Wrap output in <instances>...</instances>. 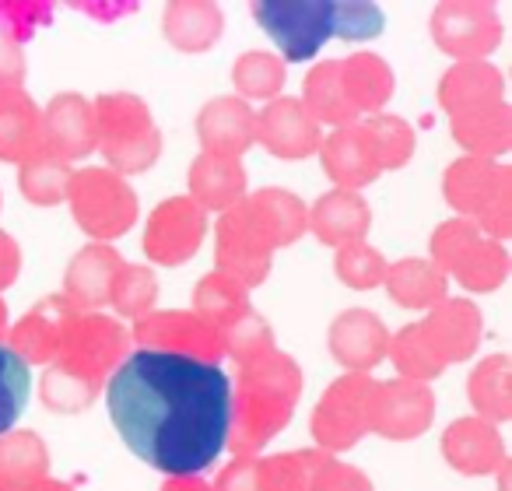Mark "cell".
<instances>
[{
	"mask_svg": "<svg viewBox=\"0 0 512 491\" xmlns=\"http://www.w3.org/2000/svg\"><path fill=\"white\" fill-rule=\"evenodd\" d=\"M221 344H225V355H232L239 365H249L267 351H274V330L264 316L249 309L232 327L221 330Z\"/></svg>",
	"mask_w": 512,
	"mask_h": 491,
	"instance_id": "obj_44",
	"label": "cell"
},
{
	"mask_svg": "<svg viewBox=\"0 0 512 491\" xmlns=\"http://www.w3.org/2000/svg\"><path fill=\"white\" fill-rule=\"evenodd\" d=\"M432 264L446 278L460 281L467 292H495L509 274V253L474 221L449 218L432 235Z\"/></svg>",
	"mask_w": 512,
	"mask_h": 491,
	"instance_id": "obj_7",
	"label": "cell"
},
{
	"mask_svg": "<svg viewBox=\"0 0 512 491\" xmlns=\"http://www.w3.org/2000/svg\"><path fill=\"white\" fill-rule=\"evenodd\" d=\"M386 267H390V264H386V257L379 250H372L365 239L341 246V250H337V257H334V274L348 288H358V292L383 285Z\"/></svg>",
	"mask_w": 512,
	"mask_h": 491,
	"instance_id": "obj_43",
	"label": "cell"
},
{
	"mask_svg": "<svg viewBox=\"0 0 512 491\" xmlns=\"http://www.w3.org/2000/svg\"><path fill=\"white\" fill-rule=\"evenodd\" d=\"M323 456L327 453H320V449L260 456L256 460V491H309Z\"/></svg>",
	"mask_w": 512,
	"mask_h": 491,
	"instance_id": "obj_36",
	"label": "cell"
},
{
	"mask_svg": "<svg viewBox=\"0 0 512 491\" xmlns=\"http://www.w3.org/2000/svg\"><path fill=\"white\" fill-rule=\"evenodd\" d=\"M123 264L127 260L109 242H88L64 274V299L78 313H95V309L109 306V292H113V281Z\"/></svg>",
	"mask_w": 512,
	"mask_h": 491,
	"instance_id": "obj_17",
	"label": "cell"
},
{
	"mask_svg": "<svg viewBox=\"0 0 512 491\" xmlns=\"http://www.w3.org/2000/svg\"><path fill=\"white\" fill-rule=\"evenodd\" d=\"M207 232V214L190 197H169L151 211L144 228V253L151 264L176 267L200 250Z\"/></svg>",
	"mask_w": 512,
	"mask_h": 491,
	"instance_id": "obj_14",
	"label": "cell"
},
{
	"mask_svg": "<svg viewBox=\"0 0 512 491\" xmlns=\"http://www.w3.org/2000/svg\"><path fill=\"white\" fill-rule=\"evenodd\" d=\"M432 39L442 53L456 57L460 64L484 60L498 43H502V18L495 4L481 0H449L439 4L432 15Z\"/></svg>",
	"mask_w": 512,
	"mask_h": 491,
	"instance_id": "obj_11",
	"label": "cell"
},
{
	"mask_svg": "<svg viewBox=\"0 0 512 491\" xmlns=\"http://www.w3.org/2000/svg\"><path fill=\"white\" fill-rule=\"evenodd\" d=\"M158 302V281L148 267L141 264H123L109 292V306L127 320H141V316L155 313Z\"/></svg>",
	"mask_w": 512,
	"mask_h": 491,
	"instance_id": "obj_41",
	"label": "cell"
},
{
	"mask_svg": "<svg viewBox=\"0 0 512 491\" xmlns=\"http://www.w3.org/2000/svg\"><path fill=\"white\" fill-rule=\"evenodd\" d=\"M302 393V369L285 351H267L256 362L242 365L232 390L228 439L235 456H256L281 428L292 421Z\"/></svg>",
	"mask_w": 512,
	"mask_h": 491,
	"instance_id": "obj_4",
	"label": "cell"
},
{
	"mask_svg": "<svg viewBox=\"0 0 512 491\" xmlns=\"http://www.w3.org/2000/svg\"><path fill=\"white\" fill-rule=\"evenodd\" d=\"M372 225V211L362 200V193L351 190H330L316 200V207L306 214V228H313V235L323 246H348V242L365 239Z\"/></svg>",
	"mask_w": 512,
	"mask_h": 491,
	"instance_id": "obj_23",
	"label": "cell"
},
{
	"mask_svg": "<svg viewBox=\"0 0 512 491\" xmlns=\"http://www.w3.org/2000/svg\"><path fill=\"white\" fill-rule=\"evenodd\" d=\"M453 137L474 158H491L509 151L512 144V109L509 102H491L474 113L453 116Z\"/></svg>",
	"mask_w": 512,
	"mask_h": 491,
	"instance_id": "obj_32",
	"label": "cell"
},
{
	"mask_svg": "<svg viewBox=\"0 0 512 491\" xmlns=\"http://www.w3.org/2000/svg\"><path fill=\"white\" fill-rule=\"evenodd\" d=\"M22 491H74V488L64 481H53V477H43V481L29 484V488H22Z\"/></svg>",
	"mask_w": 512,
	"mask_h": 491,
	"instance_id": "obj_52",
	"label": "cell"
},
{
	"mask_svg": "<svg viewBox=\"0 0 512 491\" xmlns=\"http://www.w3.org/2000/svg\"><path fill=\"white\" fill-rule=\"evenodd\" d=\"M383 29V11L365 0H334V32L341 39H372Z\"/></svg>",
	"mask_w": 512,
	"mask_h": 491,
	"instance_id": "obj_45",
	"label": "cell"
},
{
	"mask_svg": "<svg viewBox=\"0 0 512 491\" xmlns=\"http://www.w3.org/2000/svg\"><path fill=\"white\" fill-rule=\"evenodd\" d=\"M302 106L309 109L316 123H330L334 130L351 127L358 123L355 106L348 102L341 85V60H323L313 71L306 74V85H302Z\"/></svg>",
	"mask_w": 512,
	"mask_h": 491,
	"instance_id": "obj_31",
	"label": "cell"
},
{
	"mask_svg": "<svg viewBox=\"0 0 512 491\" xmlns=\"http://www.w3.org/2000/svg\"><path fill=\"white\" fill-rule=\"evenodd\" d=\"M162 29H165V39H169L176 50L204 53L221 39L225 18H221V11L214 8V4H204V0H179V4L165 8Z\"/></svg>",
	"mask_w": 512,
	"mask_h": 491,
	"instance_id": "obj_28",
	"label": "cell"
},
{
	"mask_svg": "<svg viewBox=\"0 0 512 491\" xmlns=\"http://www.w3.org/2000/svg\"><path fill=\"white\" fill-rule=\"evenodd\" d=\"M505 95V78L498 67L474 60V64H456L442 74L439 81V102L449 116H463L484 109L491 102H502Z\"/></svg>",
	"mask_w": 512,
	"mask_h": 491,
	"instance_id": "obj_26",
	"label": "cell"
},
{
	"mask_svg": "<svg viewBox=\"0 0 512 491\" xmlns=\"http://www.w3.org/2000/svg\"><path fill=\"white\" fill-rule=\"evenodd\" d=\"M435 421V393L411 379L372 383L369 393V432L383 439H418Z\"/></svg>",
	"mask_w": 512,
	"mask_h": 491,
	"instance_id": "obj_13",
	"label": "cell"
},
{
	"mask_svg": "<svg viewBox=\"0 0 512 491\" xmlns=\"http://www.w3.org/2000/svg\"><path fill=\"white\" fill-rule=\"evenodd\" d=\"M253 18L274 39L285 60H313L334 36V0H260Z\"/></svg>",
	"mask_w": 512,
	"mask_h": 491,
	"instance_id": "obj_9",
	"label": "cell"
},
{
	"mask_svg": "<svg viewBox=\"0 0 512 491\" xmlns=\"http://www.w3.org/2000/svg\"><path fill=\"white\" fill-rule=\"evenodd\" d=\"M46 151L43 109L22 92H0V162H29Z\"/></svg>",
	"mask_w": 512,
	"mask_h": 491,
	"instance_id": "obj_24",
	"label": "cell"
},
{
	"mask_svg": "<svg viewBox=\"0 0 512 491\" xmlns=\"http://www.w3.org/2000/svg\"><path fill=\"white\" fill-rule=\"evenodd\" d=\"M50 474V449L36 432L0 435V484L22 491Z\"/></svg>",
	"mask_w": 512,
	"mask_h": 491,
	"instance_id": "obj_34",
	"label": "cell"
},
{
	"mask_svg": "<svg viewBox=\"0 0 512 491\" xmlns=\"http://www.w3.org/2000/svg\"><path fill=\"white\" fill-rule=\"evenodd\" d=\"M25 81V53L22 43L0 36V92H15Z\"/></svg>",
	"mask_w": 512,
	"mask_h": 491,
	"instance_id": "obj_48",
	"label": "cell"
},
{
	"mask_svg": "<svg viewBox=\"0 0 512 491\" xmlns=\"http://www.w3.org/2000/svg\"><path fill=\"white\" fill-rule=\"evenodd\" d=\"M306 204L295 193L267 186L235 207H228L214 225V260L218 271L242 288L264 285L271 274L274 250L292 246L306 235Z\"/></svg>",
	"mask_w": 512,
	"mask_h": 491,
	"instance_id": "obj_2",
	"label": "cell"
},
{
	"mask_svg": "<svg viewBox=\"0 0 512 491\" xmlns=\"http://www.w3.org/2000/svg\"><path fill=\"white\" fill-rule=\"evenodd\" d=\"M18 271H22V250H18L15 235H8L0 228V292L8 285H15Z\"/></svg>",
	"mask_w": 512,
	"mask_h": 491,
	"instance_id": "obj_50",
	"label": "cell"
},
{
	"mask_svg": "<svg viewBox=\"0 0 512 491\" xmlns=\"http://www.w3.org/2000/svg\"><path fill=\"white\" fill-rule=\"evenodd\" d=\"M130 341L144 351H169V355H183L204 365H218L225 358L221 330L204 323L197 313H183V309L141 316L130 330Z\"/></svg>",
	"mask_w": 512,
	"mask_h": 491,
	"instance_id": "obj_12",
	"label": "cell"
},
{
	"mask_svg": "<svg viewBox=\"0 0 512 491\" xmlns=\"http://www.w3.org/2000/svg\"><path fill=\"white\" fill-rule=\"evenodd\" d=\"M197 137L204 144V155L239 158L256 141V113L239 95L214 99L197 113Z\"/></svg>",
	"mask_w": 512,
	"mask_h": 491,
	"instance_id": "obj_21",
	"label": "cell"
},
{
	"mask_svg": "<svg viewBox=\"0 0 512 491\" xmlns=\"http://www.w3.org/2000/svg\"><path fill=\"white\" fill-rule=\"evenodd\" d=\"M71 313H74V306L64 295H50V299H43L39 306H32L29 313L8 330V348L15 351L25 365H53Z\"/></svg>",
	"mask_w": 512,
	"mask_h": 491,
	"instance_id": "obj_18",
	"label": "cell"
},
{
	"mask_svg": "<svg viewBox=\"0 0 512 491\" xmlns=\"http://www.w3.org/2000/svg\"><path fill=\"white\" fill-rule=\"evenodd\" d=\"M386 355L393 358L400 379H411V383L428 386L435 376H442V369H446V362L439 358V351L432 348L428 334L421 330V323H411V327H404L397 337H390Z\"/></svg>",
	"mask_w": 512,
	"mask_h": 491,
	"instance_id": "obj_37",
	"label": "cell"
},
{
	"mask_svg": "<svg viewBox=\"0 0 512 491\" xmlns=\"http://www.w3.org/2000/svg\"><path fill=\"white\" fill-rule=\"evenodd\" d=\"M386 292L404 309H432L442 299H449V278L432 264V260H400L386 267L383 278Z\"/></svg>",
	"mask_w": 512,
	"mask_h": 491,
	"instance_id": "obj_29",
	"label": "cell"
},
{
	"mask_svg": "<svg viewBox=\"0 0 512 491\" xmlns=\"http://www.w3.org/2000/svg\"><path fill=\"white\" fill-rule=\"evenodd\" d=\"M320 158H323L327 176L337 183V190L358 193L362 186H369L379 179V165H376V158H372L369 141H365V134H362L358 123L341 127L330 137H323Z\"/></svg>",
	"mask_w": 512,
	"mask_h": 491,
	"instance_id": "obj_25",
	"label": "cell"
},
{
	"mask_svg": "<svg viewBox=\"0 0 512 491\" xmlns=\"http://www.w3.org/2000/svg\"><path fill=\"white\" fill-rule=\"evenodd\" d=\"M246 197V169L239 158L200 155L190 165V200L200 211H221L235 207Z\"/></svg>",
	"mask_w": 512,
	"mask_h": 491,
	"instance_id": "obj_27",
	"label": "cell"
},
{
	"mask_svg": "<svg viewBox=\"0 0 512 491\" xmlns=\"http://www.w3.org/2000/svg\"><path fill=\"white\" fill-rule=\"evenodd\" d=\"M372 376L362 372H348L337 383L327 386V393L320 397L313 411V439L320 446V453H341L351 449L365 432H369V393H372Z\"/></svg>",
	"mask_w": 512,
	"mask_h": 491,
	"instance_id": "obj_10",
	"label": "cell"
},
{
	"mask_svg": "<svg viewBox=\"0 0 512 491\" xmlns=\"http://www.w3.org/2000/svg\"><path fill=\"white\" fill-rule=\"evenodd\" d=\"M29 390H32L29 365L8 344H0V435H8L15 428V421L22 418Z\"/></svg>",
	"mask_w": 512,
	"mask_h": 491,
	"instance_id": "obj_42",
	"label": "cell"
},
{
	"mask_svg": "<svg viewBox=\"0 0 512 491\" xmlns=\"http://www.w3.org/2000/svg\"><path fill=\"white\" fill-rule=\"evenodd\" d=\"M232 85L242 102L249 99H278L285 88V60L264 50H249L235 60L232 67Z\"/></svg>",
	"mask_w": 512,
	"mask_h": 491,
	"instance_id": "obj_40",
	"label": "cell"
},
{
	"mask_svg": "<svg viewBox=\"0 0 512 491\" xmlns=\"http://www.w3.org/2000/svg\"><path fill=\"white\" fill-rule=\"evenodd\" d=\"M442 456L449 460V467L467 477L495 474L505 463L502 432L481 418H456L442 432Z\"/></svg>",
	"mask_w": 512,
	"mask_h": 491,
	"instance_id": "obj_20",
	"label": "cell"
},
{
	"mask_svg": "<svg viewBox=\"0 0 512 491\" xmlns=\"http://www.w3.org/2000/svg\"><path fill=\"white\" fill-rule=\"evenodd\" d=\"M470 404L477 407V418L498 425L512 418V362L509 355H488L470 372Z\"/></svg>",
	"mask_w": 512,
	"mask_h": 491,
	"instance_id": "obj_33",
	"label": "cell"
},
{
	"mask_svg": "<svg viewBox=\"0 0 512 491\" xmlns=\"http://www.w3.org/2000/svg\"><path fill=\"white\" fill-rule=\"evenodd\" d=\"M67 200L71 214L92 239L109 242L123 235L137 221V193L123 176L102 165L74 169L67 183Z\"/></svg>",
	"mask_w": 512,
	"mask_h": 491,
	"instance_id": "obj_8",
	"label": "cell"
},
{
	"mask_svg": "<svg viewBox=\"0 0 512 491\" xmlns=\"http://www.w3.org/2000/svg\"><path fill=\"white\" fill-rule=\"evenodd\" d=\"M256 141L278 158H309L320 151L323 130L299 99L278 95L256 116Z\"/></svg>",
	"mask_w": 512,
	"mask_h": 491,
	"instance_id": "obj_15",
	"label": "cell"
},
{
	"mask_svg": "<svg viewBox=\"0 0 512 491\" xmlns=\"http://www.w3.org/2000/svg\"><path fill=\"white\" fill-rule=\"evenodd\" d=\"M162 491H211V484L204 481V477H169V481L162 484Z\"/></svg>",
	"mask_w": 512,
	"mask_h": 491,
	"instance_id": "obj_51",
	"label": "cell"
},
{
	"mask_svg": "<svg viewBox=\"0 0 512 491\" xmlns=\"http://www.w3.org/2000/svg\"><path fill=\"white\" fill-rule=\"evenodd\" d=\"M8 320H11V316H8V302H4V299H0V344H4V341H8Z\"/></svg>",
	"mask_w": 512,
	"mask_h": 491,
	"instance_id": "obj_53",
	"label": "cell"
},
{
	"mask_svg": "<svg viewBox=\"0 0 512 491\" xmlns=\"http://www.w3.org/2000/svg\"><path fill=\"white\" fill-rule=\"evenodd\" d=\"M106 404L130 453L169 477H197L225 449L232 379L221 365L137 348L109 376Z\"/></svg>",
	"mask_w": 512,
	"mask_h": 491,
	"instance_id": "obj_1",
	"label": "cell"
},
{
	"mask_svg": "<svg viewBox=\"0 0 512 491\" xmlns=\"http://www.w3.org/2000/svg\"><path fill=\"white\" fill-rule=\"evenodd\" d=\"M309 491H372V481L358 467L334 460V456L327 453L320 460V467H316Z\"/></svg>",
	"mask_w": 512,
	"mask_h": 491,
	"instance_id": "obj_47",
	"label": "cell"
},
{
	"mask_svg": "<svg viewBox=\"0 0 512 491\" xmlns=\"http://www.w3.org/2000/svg\"><path fill=\"white\" fill-rule=\"evenodd\" d=\"M71 162L57 158L53 151H39L29 162H22L18 172V186H22L25 200L36 207H57L67 197V183H71Z\"/></svg>",
	"mask_w": 512,
	"mask_h": 491,
	"instance_id": "obj_39",
	"label": "cell"
},
{
	"mask_svg": "<svg viewBox=\"0 0 512 491\" xmlns=\"http://www.w3.org/2000/svg\"><path fill=\"white\" fill-rule=\"evenodd\" d=\"M449 207L474 221L484 235L502 242L512 232V172L491 158L463 155L446 169L442 179Z\"/></svg>",
	"mask_w": 512,
	"mask_h": 491,
	"instance_id": "obj_6",
	"label": "cell"
},
{
	"mask_svg": "<svg viewBox=\"0 0 512 491\" xmlns=\"http://www.w3.org/2000/svg\"><path fill=\"white\" fill-rule=\"evenodd\" d=\"M0 491H11V488H4V484H0Z\"/></svg>",
	"mask_w": 512,
	"mask_h": 491,
	"instance_id": "obj_54",
	"label": "cell"
},
{
	"mask_svg": "<svg viewBox=\"0 0 512 491\" xmlns=\"http://www.w3.org/2000/svg\"><path fill=\"white\" fill-rule=\"evenodd\" d=\"M386 348H390V330L372 309H348L330 327V355L348 372L369 376V369L386 358Z\"/></svg>",
	"mask_w": 512,
	"mask_h": 491,
	"instance_id": "obj_16",
	"label": "cell"
},
{
	"mask_svg": "<svg viewBox=\"0 0 512 491\" xmlns=\"http://www.w3.org/2000/svg\"><path fill=\"white\" fill-rule=\"evenodd\" d=\"M432 348L446 365L467 362L481 344V313L470 299H442L428 309V320H421Z\"/></svg>",
	"mask_w": 512,
	"mask_h": 491,
	"instance_id": "obj_22",
	"label": "cell"
},
{
	"mask_svg": "<svg viewBox=\"0 0 512 491\" xmlns=\"http://www.w3.org/2000/svg\"><path fill=\"white\" fill-rule=\"evenodd\" d=\"M211 491H256V456H239L218 474Z\"/></svg>",
	"mask_w": 512,
	"mask_h": 491,
	"instance_id": "obj_49",
	"label": "cell"
},
{
	"mask_svg": "<svg viewBox=\"0 0 512 491\" xmlns=\"http://www.w3.org/2000/svg\"><path fill=\"white\" fill-rule=\"evenodd\" d=\"M362 127L365 141H369V151L376 158L379 172H390V169H400V165L411 162L414 155V130L407 120L400 116H369V120H358Z\"/></svg>",
	"mask_w": 512,
	"mask_h": 491,
	"instance_id": "obj_38",
	"label": "cell"
},
{
	"mask_svg": "<svg viewBox=\"0 0 512 491\" xmlns=\"http://www.w3.org/2000/svg\"><path fill=\"white\" fill-rule=\"evenodd\" d=\"M249 309H253L249 306V292L239 285V281L228 278V274H221V271L204 274V278L197 281V288H193V313L218 330L232 327V323L239 320V316H246Z\"/></svg>",
	"mask_w": 512,
	"mask_h": 491,
	"instance_id": "obj_35",
	"label": "cell"
},
{
	"mask_svg": "<svg viewBox=\"0 0 512 491\" xmlns=\"http://www.w3.org/2000/svg\"><path fill=\"white\" fill-rule=\"evenodd\" d=\"M341 85L358 116H376L393 95V71L376 53H351L341 60Z\"/></svg>",
	"mask_w": 512,
	"mask_h": 491,
	"instance_id": "obj_30",
	"label": "cell"
},
{
	"mask_svg": "<svg viewBox=\"0 0 512 491\" xmlns=\"http://www.w3.org/2000/svg\"><path fill=\"white\" fill-rule=\"evenodd\" d=\"M50 22V4H32V0H0V36L25 43L39 25Z\"/></svg>",
	"mask_w": 512,
	"mask_h": 491,
	"instance_id": "obj_46",
	"label": "cell"
},
{
	"mask_svg": "<svg viewBox=\"0 0 512 491\" xmlns=\"http://www.w3.org/2000/svg\"><path fill=\"white\" fill-rule=\"evenodd\" d=\"M95 109V148L106 155L116 176L148 172L158 162L162 134L151 109L130 92H109L92 102Z\"/></svg>",
	"mask_w": 512,
	"mask_h": 491,
	"instance_id": "obj_5",
	"label": "cell"
},
{
	"mask_svg": "<svg viewBox=\"0 0 512 491\" xmlns=\"http://www.w3.org/2000/svg\"><path fill=\"white\" fill-rule=\"evenodd\" d=\"M43 134L46 151H53L64 162L85 158L95 151V109L85 95L60 92L43 109Z\"/></svg>",
	"mask_w": 512,
	"mask_h": 491,
	"instance_id": "obj_19",
	"label": "cell"
},
{
	"mask_svg": "<svg viewBox=\"0 0 512 491\" xmlns=\"http://www.w3.org/2000/svg\"><path fill=\"white\" fill-rule=\"evenodd\" d=\"M127 351L130 330L120 320L74 309L64 327V337H60L57 358H53L43 383H39L43 404L60 414L85 411L106 390L109 376L127 358Z\"/></svg>",
	"mask_w": 512,
	"mask_h": 491,
	"instance_id": "obj_3",
	"label": "cell"
}]
</instances>
